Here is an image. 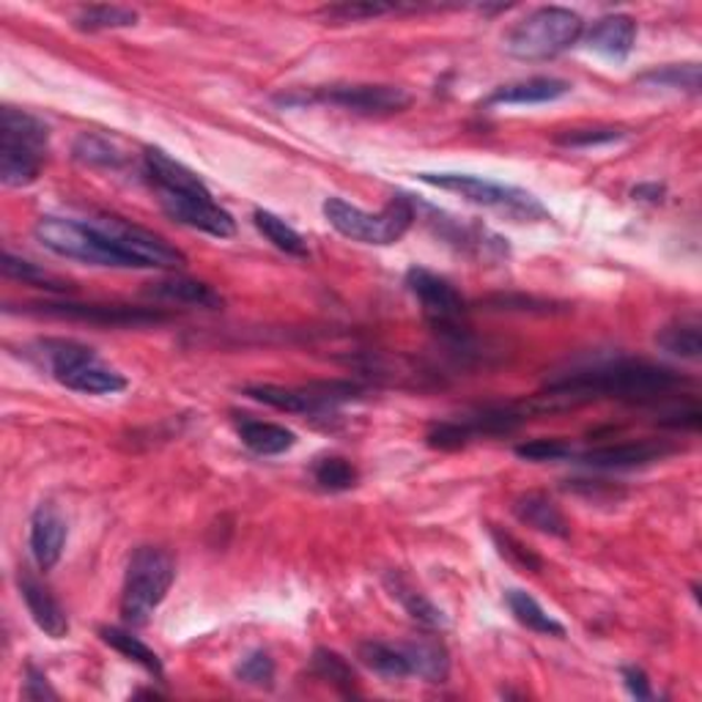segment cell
<instances>
[{
	"label": "cell",
	"instance_id": "obj_1",
	"mask_svg": "<svg viewBox=\"0 0 702 702\" xmlns=\"http://www.w3.org/2000/svg\"><path fill=\"white\" fill-rule=\"evenodd\" d=\"M678 385H683V376L664 365L645 363V359H618V363L576 370V374L549 381L538 396L524 404L522 412H565V409L585 407L598 398L656 401L659 396L675 390Z\"/></svg>",
	"mask_w": 702,
	"mask_h": 702
},
{
	"label": "cell",
	"instance_id": "obj_2",
	"mask_svg": "<svg viewBox=\"0 0 702 702\" xmlns=\"http://www.w3.org/2000/svg\"><path fill=\"white\" fill-rule=\"evenodd\" d=\"M50 133L36 116L17 107L0 113V181L6 187H28L42 174Z\"/></svg>",
	"mask_w": 702,
	"mask_h": 702
},
{
	"label": "cell",
	"instance_id": "obj_3",
	"mask_svg": "<svg viewBox=\"0 0 702 702\" xmlns=\"http://www.w3.org/2000/svg\"><path fill=\"white\" fill-rule=\"evenodd\" d=\"M324 217L340 237L363 244H396L415 222V203L409 198H392L381 211H365L352 207L344 198H327Z\"/></svg>",
	"mask_w": 702,
	"mask_h": 702
},
{
	"label": "cell",
	"instance_id": "obj_4",
	"mask_svg": "<svg viewBox=\"0 0 702 702\" xmlns=\"http://www.w3.org/2000/svg\"><path fill=\"white\" fill-rule=\"evenodd\" d=\"M585 31V22L576 11L560 6H544L524 17L505 36V50L513 59L546 61L568 50Z\"/></svg>",
	"mask_w": 702,
	"mask_h": 702
},
{
	"label": "cell",
	"instance_id": "obj_5",
	"mask_svg": "<svg viewBox=\"0 0 702 702\" xmlns=\"http://www.w3.org/2000/svg\"><path fill=\"white\" fill-rule=\"evenodd\" d=\"M422 185L439 187V190H448L461 196L464 201L478 203V207H486L502 214L513 217L516 222H538L549 220V211L544 203L527 190H518V187L500 185V181L483 179V176L472 174H418Z\"/></svg>",
	"mask_w": 702,
	"mask_h": 702
},
{
	"label": "cell",
	"instance_id": "obj_6",
	"mask_svg": "<svg viewBox=\"0 0 702 702\" xmlns=\"http://www.w3.org/2000/svg\"><path fill=\"white\" fill-rule=\"evenodd\" d=\"M176 579V563L168 552L140 546L127 565L122 590V615L127 624L143 626L165 601Z\"/></svg>",
	"mask_w": 702,
	"mask_h": 702
},
{
	"label": "cell",
	"instance_id": "obj_7",
	"mask_svg": "<svg viewBox=\"0 0 702 702\" xmlns=\"http://www.w3.org/2000/svg\"><path fill=\"white\" fill-rule=\"evenodd\" d=\"M39 349L55 379L74 392L107 396V392H118L127 387V379L118 370L102 365L88 346L72 344V340H42Z\"/></svg>",
	"mask_w": 702,
	"mask_h": 702
},
{
	"label": "cell",
	"instance_id": "obj_8",
	"mask_svg": "<svg viewBox=\"0 0 702 702\" xmlns=\"http://www.w3.org/2000/svg\"><path fill=\"white\" fill-rule=\"evenodd\" d=\"M88 222L129 266H135V270H151V266L154 270H176V266L187 264L181 250H176L174 244L165 242L157 233L146 231V228L124 222L118 220V217H96V220Z\"/></svg>",
	"mask_w": 702,
	"mask_h": 702
},
{
	"label": "cell",
	"instance_id": "obj_9",
	"mask_svg": "<svg viewBox=\"0 0 702 702\" xmlns=\"http://www.w3.org/2000/svg\"><path fill=\"white\" fill-rule=\"evenodd\" d=\"M33 237L53 250L61 259L83 261L91 266H116V270H129L127 261L94 231L91 222L66 220V217H42L33 228Z\"/></svg>",
	"mask_w": 702,
	"mask_h": 702
},
{
	"label": "cell",
	"instance_id": "obj_10",
	"mask_svg": "<svg viewBox=\"0 0 702 702\" xmlns=\"http://www.w3.org/2000/svg\"><path fill=\"white\" fill-rule=\"evenodd\" d=\"M407 289L412 291L415 300L420 302L426 322L431 324L437 333H442L450 344L464 349L467 327L461 324V318H464L467 313L464 296L444 281V277L433 275V272L428 270H420V266L407 272Z\"/></svg>",
	"mask_w": 702,
	"mask_h": 702
},
{
	"label": "cell",
	"instance_id": "obj_11",
	"mask_svg": "<svg viewBox=\"0 0 702 702\" xmlns=\"http://www.w3.org/2000/svg\"><path fill=\"white\" fill-rule=\"evenodd\" d=\"M253 401L266 404L272 409L294 415H316V412H333L340 404L357 401L363 396V387L352 385V381H311L302 387H277V385H253L248 387Z\"/></svg>",
	"mask_w": 702,
	"mask_h": 702
},
{
	"label": "cell",
	"instance_id": "obj_12",
	"mask_svg": "<svg viewBox=\"0 0 702 702\" xmlns=\"http://www.w3.org/2000/svg\"><path fill=\"white\" fill-rule=\"evenodd\" d=\"M318 99L327 102V105L340 107V111H349L354 113V116H368V118L396 116V113H404L409 105H412L409 91L398 88V85H370V83L335 85V88L322 91Z\"/></svg>",
	"mask_w": 702,
	"mask_h": 702
},
{
	"label": "cell",
	"instance_id": "obj_13",
	"mask_svg": "<svg viewBox=\"0 0 702 702\" xmlns=\"http://www.w3.org/2000/svg\"><path fill=\"white\" fill-rule=\"evenodd\" d=\"M159 207L170 220L181 222L196 231L211 233V237H233L237 233V222L228 214L220 203H214L211 196H174V192H157Z\"/></svg>",
	"mask_w": 702,
	"mask_h": 702
},
{
	"label": "cell",
	"instance_id": "obj_14",
	"mask_svg": "<svg viewBox=\"0 0 702 702\" xmlns=\"http://www.w3.org/2000/svg\"><path fill=\"white\" fill-rule=\"evenodd\" d=\"M36 313L55 318H74V322L107 324V327H143V324L163 322V313L146 311V307H124V305H77V302H44L36 305Z\"/></svg>",
	"mask_w": 702,
	"mask_h": 702
},
{
	"label": "cell",
	"instance_id": "obj_15",
	"mask_svg": "<svg viewBox=\"0 0 702 702\" xmlns=\"http://www.w3.org/2000/svg\"><path fill=\"white\" fill-rule=\"evenodd\" d=\"M66 518L55 505H39L31 516V555L42 570L55 568L66 546Z\"/></svg>",
	"mask_w": 702,
	"mask_h": 702
},
{
	"label": "cell",
	"instance_id": "obj_16",
	"mask_svg": "<svg viewBox=\"0 0 702 702\" xmlns=\"http://www.w3.org/2000/svg\"><path fill=\"white\" fill-rule=\"evenodd\" d=\"M146 159V174L157 192H174V196H211L209 187L192 174L187 165L176 163L174 157L163 151V148H146L143 154Z\"/></svg>",
	"mask_w": 702,
	"mask_h": 702
},
{
	"label": "cell",
	"instance_id": "obj_17",
	"mask_svg": "<svg viewBox=\"0 0 702 702\" xmlns=\"http://www.w3.org/2000/svg\"><path fill=\"white\" fill-rule=\"evenodd\" d=\"M20 593L25 598V607L31 612L33 624L39 626L50 639H64L70 633V620H66L64 607L59 598L31 574L20 576Z\"/></svg>",
	"mask_w": 702,
	"mask_h": 702
},
{
	"label": "cell",
	"instance_id": "obj_18",
	"mask_svg": "<svg viewBox=\"0 0 702 702\" xmlns=\"http://www.w3.org/2000/svg\"><path fill=\"white\" fill-rule=\"evenodd\" d=\"M637 42V22L629 14L601 17L587 33V48L612 61H626Z\"/></svg>",
	"mask_w": 702,
	"mask_h": 702
},
{
	"label": "cell",
	"instance_id": "obj_19",
	"mask_svg": "<svg viewBox=\"0 0 702 702\" xmlns=\"http://www.w3.org/2000/svg\"><path fill=\"white\" fill-rule=\"evenodd\" d=\"M672 453L670 444L664 442H624V444H607V448L587 450L581 461L590 467H601V470H629V467H642L650 461L664 459Z\"/></svg>",
	"mask_w": 702,
	"mask_h": 702
},
{
	"label": "cell",
	"instance_id": "obj_20",
	"mask_svg": "<svg viewBox=\"0 0 702 702\" xmlns=\"http://www.w3.org/2000/svg\"><path fill=\"white\" fill-rule=\"evenodd\" d=\"M570 94V83L560 77H530L522 83H511L496 88L486 99V105H544L557 102Z\"/></svg>",
	"mask_w": 702,
	"mask_h": 702
},
{
	"label": "cell",
	"instance_id": "obj_21",
	"mask_svg": "<svg viewBox=\"0 0 702 702\" xmlns=\"http://www.w3.org/2000/svg\"><path fill=\"white\" fill-rule=\"evenodd\" d=\"M513 513H516L518 522L530 524V527H535L538 533L555 535V538H568L570 533L568 518L563 516V511L555 505V500H549L546 494L541 492L522 494L516 500V505H513Z\"/></svg>",
	"mask_w": 702,
	"mask_h": 702
},
{
	"label": "cell",
	"instance_id": "obj_22",
	"mask_svg": "<svg viewBox=\"0 0 702 702\" xmlns=\"http://www.w3.org/2000/svg\"><path fill=\"white\" fill-rule=\"evenodd\" d=\"M148 294L154 300L163 302H176V305H190V307H209V311H217L222 307V296L211 289L209 283L203 281H192V277L176 275V277H165V281L151 283Z\"/></svg>",
	"mask_w": 702,
	"mask_h": 702
},
{
	"label": "cell",
	"instance_id": "obj_23",
	"mask_svg": "<svg viewBox=\"0 0 702 702\" xmlns=\"http://www.w3.org/2000/svg\"><path fill=\"white\" fill-rule=\"evenodd\" d=\"M409 664V675H418L428 683H444L450 675L448 650L433 639H418V642L398 645Z\"/></svg>",
	"mask_w": 702,
	"mask_h": 702
},
{
	"label": "cell",
	"instance_id": "obj_24",
	"mask_svg": "<svg viewBox=\"0 0 702 702\" xmlns=\"http://www.w3.org/2000/svg\"><path fill=\"white\" fill-rule=\"evenodd\" d=\"M239 437H242V442L259 455L285 453V450H291L296 444V433L277 426V422L244 420L242 426H239Z\"/></svg>",
	"mask_w": 702,
	"mask_h": 702
},
{
	"label": "cell",
	"instance_id": "obj_25",
	"mask_svg": "<svg viewBox=\"0 0 702 702\" xmlns=\"http://www.w3.org/2000/svg\"><path fill=\"white\" fill-rule=\"evenodd\" d=\"M387 587H390L392 598L401 601V607L407 609L409 618L418 620L420 626H426V629H444V626H448V618H444L442 609H439L437 604L428 601L420 590L409 587L401 576H387Z\"/></svg>",
	"mask_w": 702,
	"mask_h": 702
},
{
	"label": "cell",
	"instance_id": "obj_26",
	"mask_svg": "<svg viewBox=\"0 0 702 702\" xmlns=\"http://www.w3.org/2000/svg\"><path fill=\"white\" fill-rule=\"evenodd\" d=\"M505 601L507 607H511L513 618H516L522 626H527L530 631L546 633V637H565V626L560 624V620L552 618V615L546 612V609L541 607L530 593L507 590Z\"/></svg>",
	"mask_w": 702,
	"mask_h": 702
},
{
	"label": "cell",
	"instance_id": "obj_27",
	"mask_svg": "<svg viewBox=\"0 0 702 702\" xmlns=\"http://www.w3.org/2000/svg\"><path fill=\"white\" fill-rule=\"evenodd\" d=\"M253 222L277 250H283L285 255H296V259H307L311 250H307V242L289 226V222L281 220L277 214L266 209H255L253 211Z\"/></svg>",
	"mask_w": 702,
	"mask_h": 702
},
{
	"label": "cell",
	"instance_id": "obj_28",
	"mask_svg": "<svg viewBox=\"0 0 702 702\" xmlns=\"http://www.w3.org/2000/svg\"><path fill=\"white\" fill-rule=\"evenodd\" d=\"M99 637L105 639V642L111 645L113 650H118V653L127 656L129 661L140 664L143 670L151 672L154 678H163L165 675V667H163V661H159V656L154 653V650L148 648L146 642H140L138 637H133L129 631L116 629V626H107V629L99 631Z\"/></svg>",
	"mask_w": 702,
	"mask_h": 702
},
{
	"label": "cell",
	"instance_id": "obj_29",
	"mask_svg": "<svg viewBox=\"0 0 702 702\" xmlns=\"http://www.w3.org/2000/svg\"><path fill=\"white\" fill-rule=\"evenodd\" d=\"M357 656L363 659V664L368 667V670L376 672V675L396 678V681L409 678V664L407 659H404L401 648H392V645L385 642H363Z\"/></svg>",
	"mask_w": 702,
	"mask_h": 702
},
{
	"label": "cell",
	"instance_id": "obj_30",
	"mask_svg": "<svg viewBox=\"0 0 702 702\" xmlns=\"http://www.w3.org/2000/svg\"><path fill=\"white\" fill-rule=\"evenodd\" d=\"M138 22V11L127 9V6H88L80 9L74 17V25L80 31H116V28H129Z\"/></svg>",
	"mask_w": 702,
	"mask_h": 702
},
{
	"label": "cell",
	"instance_id": "obj_31",
	"mask_svg": "<svg viewBox=\"0 0 702 702\" xmlns=\"http://www.w3.org/2000/svg\"><path fill=\"white\" fill-rule=\"evenodd\" d=\"M656 344L664 352L678 354L683 359H700L702 354V335L698 322H675L667 324L659 335H656Z\"/></svg>",
	"mask_w": 702,
	"mask_h": 702
},
{
	"label": "cell",
	"instance_id": "obj_32",
	"mask_svg": "<svg viewBox=\"0 0 702 702\" xmlns=\"http://www.w3.org/2000/svg\"><path fill=\"white\" fill-rule=\"evenodd\" d=\"M527 415L522 409L513 407H483L475 415L467 418V428L472 433H489V437H500V433H511L522 426Z\"/></svg>",
	"mask_w": 702,
	"mask_h": 702
},
{
	"label": "cell",
	"instance_id": "obj_33",
	"mask_svg": "<svg viewBox=\"0 0 702 702\" xmlns=\"http://www.w3.org/2000/svg\"><path fill=\"white\" fill-rule=\"evenodd\" d=\"M313 481L324 492H349V489L357 486L359 472L354 470V464H349V461L340 459V455H327V459H322L313 467Z\"/></svg>",
	"mask_w": 702,
	"mask_h": 702
},
{
	"label": "cell",
	"instance_id": "obj_34",
	"mask_svg": "<svg viewBox=\"0 0 702 702\" xmlns=\"http://www.w3.org/2000/svg\"><path fill=\"white\" fill-rule=\"evenodd\" d=\"M74 159L83 165H91V168H116L122 163V151L113 146L107 138H99V135L83 133L77 140H74Z\"/></svg>",
	"mask_w": 702,
	"mask_h": 702
},
{
	"label": "cell",
	"instance_id": "obj_35",
	"mask_svg": "<svg viewBox=\"0 0 702 702\" xmlns=\"http://www.w3.org/2000/svg\"><path fill=\"white\" fill-rule=\"evenodd\" d=\"M3 275L11 277V281H22L28 285H36V289H50V291H66L70 289V283L61 281V277L50 275V272H44L42 266L31 264V261L25 259H17V255L11 253H3Z\"/></svg>",
	"mask_w": 702,
	"mask_h": 702
},
{
	"label": "cell",
	"instance_id": "obj_36",
	"mask_svg": "<svg viewBox=\"0 0 702 702\" xmlns=\"http://www.w3.org/2000/svg\"><path fill=\"white\" fill-rule=\"evenodd\" d=\"M313 672H316L322 681H329L333 687L344 689V692H352L354 681H357L352 667L346 664L338 653H333V650L327 648H318L316 653H313Z\"/></svg>",
	"mask_w": 702,
	"mask_h": 702
},
{
	"label": "cell",
	"instance_id": "obj_37",
	"mask_svg": "<svg viewBox=\"0 0 702 702\" xmlns=\"http://www.w3.org/2000/svg\"><path fill=\"white\" fill-rule=\"evenodd\" d=\"M639 83L667 85V88H687L692 94L700 91V66L683 64V66H664V70H653L639 77Z\"/></svg>",
	"mask_w": 702,
	"mask_h": 702
},
{
	"label": "cell",
	"instance_id": "obj_38",
	"mask_svg": "<svg viewBox=\"0 0 702 702\" xmlns=\"http://www.w3.org/2000/svg\"><path fill=\"white\" fill-rule=\"evenodd\" d=\"M626 138V129L620 127H587V129H568V133L557 135V143L565 148H593V146H609Z\"/></svg>",
	"mask_w": 702,
	"mask_h": 702
},
{
	"label": "cell",
	"instance_id": "obj_39",
	"mask_svg": "<svg viewBox=\"0 0 702 702\" xmlns=\"http://www.w3.org/2000/svg\"><path fill=\"white\" fill-rule=\"evenodd\" d=\"M237 678L250 683V687L270 689L272 683H275V661H272V656L264 653V650H255V653H250L248 659H242V664L237 667Z\"/></svg>",
	"mask_w": 702,
	"mask_h": 702
},
{
	"label": "cell",
	"instance_id": "obj_40",
	"mask_svg": "<svg viewBox=\"0 0 702 702\" xmlns=\"http://www.w3.org/2000/svg\"><path fill=\"white\" fill-rule=\"evenodd\" d=\"M472 431L467 428V422H437L431 431L426 433L428 448L433 450H461L467 442H470Z\"/></svg>",
	"mask_w": 702,
	"mask_h": 702
},
{
	"label": "cell",
	"instance_id": "obj_41",
	"mask_svg": "<svg viewBox=\"0 0 702 702\" xmlns=\"http://www.w3.org/2000/svg\"><path fill=\"white\" fill-rule=\"evenodd\" d=\"M396 11V6H385V3H338V6H327L322 9V14L333 22H363L370 20V17H381Z\"/></svg>",
	"mask_w": 702,
	"mask_h": 702
},
{
	"label": "cell",
	"instance_id": "obj_42",
	"mask_svg": "<svg viewBox=\"0 0 702 702\" xmlns=\"http://www.w3.org/2000/svg\"><path fill=\"white\" fill-rule=\"evenodd\" d=\"M492 535H494L496 549L502 552V557H507L511 563L522 565V568L533 570V574H538V570L544 568V560H541V557L535 555V552L530 549V546H524L522 541H516L513 535H507V533H500V530H494Z\"/></svg>",
	"mask_w": 702,
	"mask_h": 702
},
{
	"label": "cell",
	"instance_id": "obj_43",
	"mask_svg": "<svg viewBox=\"0 0 702 702\" xmlns=\"http://www.w3.org/2000/svg\"><path fill=\"white\" fill-rule=\"evenodd\" d=\"M516 455L527 461H560L570 455V444L563 439H533V442L518 444Z\"/></svg>",
	"mask_w": 702,
	"mask_h": 702
},
{
	"label": "cell",
	"instance_id": "obj_44",
	"mask_svg": "<svg viewBox=\"0 0 702 702\" xmlns=\"http://www.w3.org/2000/svg\"><path fill=\"white\" fill-rule=\"evenodd\" d=\"M25 700H59V692L48 683L44 672H39L36 667H28L25 670V689H22Z\"/></svg>",
	"mask_w": 702,
	"mask_h": 702
},
{
	"label": "cell",
	"instance_id": "obj_45",
	"mask_svg": "<svg viewBox=\"0 0 702 702\" xmlns=\"http://www.w3.org/2000/svg\"><path fill=\"white\" fill-rule=\"evenodd\" d=\"M700 420H702V415H700L698 404H689V407L667 412L659 422L667 428H689V431H694V428H700Z\"/></svg>",
	"mask_w": 702,
	"mask_h": 702
},
{
	"label": "cell",
	"instance_id": "obj_46",
	"mask_svg": "<svg viewBox=\"0 0 702 702\" xmlns=\"http://www.w3.org/2000/svg\"><path fill=\"white\" fill-rule=\"evenodd\" d=\"M624 683H626V689H629L631 698H637V700L653 698V689H650L648 675H645L639 667H624Z\"/></svg>",
	"mask_w": 702,
	"mask_h": 702
},
{
	"label": "cell",
	"instance_id": "obj_47",
	"mask_svg": "<svg viewBox=\"0 0 702 702\" xmlns=\"http://www.w3.org/2000/svg\"><path fill=\"white\" fill-rule=\"evenodd\" d=\"M631 196L637 198V201L656 203V201H661V196H664V187H659V185H639V187H633Z\"/></svg>",
	"mask_w": 702,
	"mask_h": 702
}]
</instances>
